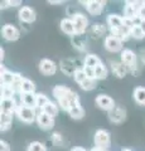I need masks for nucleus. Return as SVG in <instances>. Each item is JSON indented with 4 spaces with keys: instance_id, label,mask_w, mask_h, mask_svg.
Returning a JSON list of instances; mask_svg holds the SVG:
<instances>
[{
    "instance_id": "nucleus-1",
    "label": "nucleus",
    "mask_w": 145,
    "mask_h": 151,
    "mask_svg": "<svg viewBox=\"0 0 145 151\" xmlns=\"http://www.w3.org/2000/svg\"><path fill=\"white\" fill-rule=\"evenodd\" d=\"M53 96L57 100L58 106L66 112H68L73 106L79 103L78 94L73 92L72 89H69L67 86H62V84H58L53 88Z\"/></svg>"
},
{
    "instance_id": "nucleus-2",
    "label": "nucleus",
    "mask_w": 145,
    "mask_h": 151,
    "mask_svg": "<svg viewBox=\"0 0 145 151\" xmlns=\"http://www.w3.org/2000/svg\"><path fill=\"white\" fill-rule=\"evenodd\" d=\"M121 62L126 65V68L129 69V72H131L134 76H136L139 73L136 54H135L131 49H124L121 52Z\"/></svg>"
},
{
    "instance_id": "nucleus-3",
    "label": "nucleus",
    "mask_w": 145,
    "mask_h": 151,
    "mask_svg": "<svg viewBox=\"0 0 145 151\" xmlns=\"http://www.w3.org/2000/svg\"><path fill=\"white\" fill-rule=\"evenodd\" d=\"M95 147H99L102 151H107L111 145V136L106 130H97L93 136Z\"/></svg>"
},
{
    "instance_id": "nucleus-4",
    "label": "nucleus",
    "mask_w": 145,
    "mask_h": 151,
    "mask_svg": "<svg viewBox=\"0 0 145 151\" xmlns=\"http://www.w3.org/2000/svg\"><path fill=\"white\" fill-rule=\"evenodd\" d=\"M15 115L20 121L25 122V124H32V122H34V120H37V115L38 113H35V108L27 107L20 103L15 111Z\"/></svg>"
},
{
    "instance_id": "nucleus-5",
    "label": "nucleus",
    "mask_w": 145,
    "mask_h": 151,
    "mask_svg": "<svg viewBox=\"0 0 145 151\" xmlns=\"http://www.w3.org/2000/svg\"><path fill=\"white\" fill-rule=\"evenodd\" d=\"M79 3L83 4L86 8V10L93 17L100 15L102 13V10H104L105 5H106L105 1H100V0H90V1H79Z\"/></svg>"
},
{
    "instance_id": "nucleus-6",
    "label": "nucleus",
    "mask_w": 145,
    "mask_h": 151,
    "mask_svg": "<svg viewBox=\"0 0 145 151\" xmlns=\"http://www.w3.org/2000/svg\"><path fill=\"white\" fill-rule=\"evenodd\" d=\"M105 49L111 52V53H116V52H123V42L119 38H116L114 35H106L104 40Z\"/></svg>"
},
{
    "instance_id": "nucleus-7",
    "label": "nucleus",
    "mask_w": 145,
    "mask_h": 151,
    "mask_svg": "<svg viewBox=\"0 0 145 151\" xmlns=\"http://www.w3.org/2000/svg\"><path fill=\"white\" fill-rule=\"evenodd\" d=\"M73 24H74V29H76V35H82L85 30L87 29L88 25V19L83 15L82 13H76L72 18Z\"/></svg>"
},
{
    "instance_id": "nucleus-8",
    "label": "nucleus",
    "mask_w": 145,
    "mask_h": 151,
    "mask_svg": "<svg viewBox=\"0 0 145 151\" xmlns=\"http://www.w3.org/2000/svg\"><path fill=\"white\" fill-rule=\"evenodd\" d=\"M37 124H38V126L40 127L42 130H52L53 126H54V119L53 117H50L49 115H47V113L44 112H38V115H37Z\"/></svg>"
},
{
    "instance_id": "nucleus-9",
    "label": "nucleus",
    "mask_w": 145,
    "mask_h": 151,
    "mask_svg": "<svg viewBox=\"0 0 145 151\" xmlns=\"http://www.w3.org/2000/svg\"><path fill=\"white\" fill-rule=\"evenodd\" d=\"M95 103H96V106L101 108V110H104V111H111L112 108L115 107V102L114 100L110 97V96H107V94H99L96 98H95Z\"/></svg>"
},
{
    "instance_id": "nucleus-10",
    "label": "nucleus",
    "mask_w": 145,
    "mask_h": 151,
    "mask_svg": "<svg viewBox=\"0 0 145 151\" xmlns=\"http://www.w3.org/2000/svg\"><path fill=\"white\" fill-rule=\"evenodd\" d=\"M107 116H109V120L114 124H121L126 119V110L123 107L115 106L111 111L107 112Z\"/></svg>"
},
{
    "instance_id": "nucleus-11",
    "label": "nucleus",
    "mask_w": 145,
    "mask_h": 151,
    "mask_svg": "<svg viewBox=\"0 0 145 151\" xmlns=\"http://www.w3.org/2000/svg\"><path fill=\"white\" fill-rule=\"evenodd\" d=\"M139 4L138 1H126L124 6V18L125 19H133L136 20L138 18V10H139Z\"/></svg>"
},
{
    "instance_id": "nucleus-12",
    "label": "nucleus",
    "mask_w": 145,
    "mask_h": 151,
    "mask_svg": "<svg viewBox=\"0 0 145 151\" xmlns=\"http://www.w3.org/2000/svg\"><path fill=\"white\" fill-rule=\"evenodd\" d=\"M59 68L61 70H62V73L63 74H66V76H74V73L77 72V69L78 67L76 65V62L72 59H69V58H66V59H62L59 62Z\"/></svg>"
},
{
    "instance_id": "nucleus-13",
    "label": "nucleus",
    "mask_w": 145,
    "mask_h": 151,
    "mask_svg": "<svg viewBox=\"0 0 145 151\" xmlns=\"http://www.w3.org/2000/svg\"><path fill=\"white\" fill-rule=\"evenodd\" d=\"M39 70H40V73L44 76H53L57 72V65H56L53 60L44 58L39 62Z\"/></svg>"
},
{
    "instance_id": "nucleus-14",
    "label": "nucleus",
    "mask_w": 145,
    "mask_h": 151,
    "mask_svg": "<svg viewBox=\"0 0 145 151\" xmlns=\"http://www.w3.org/2000/svg\"><path fill=\"white\" fill-rule=\"evenodd\" d=\"M18 15H19L20 22L28 23V24H30V23H33L35 20V12H34V9H32L30 6H27V5L22 6L19 9Z\"/></svg>"
},
{
    "instance_id": "nucleus-15",
    "label": "nucleus",
    "mask_w": 145,
    "mask_h": 151,
    "mask_svg": "<svg viewBox=\"0 0 145 151\" xmlns=\"http://www.w3.org/2000/svg\"><path fill=\"white\" fill-rule=\"evenodd\" d=\"M1 34L4 37V39L8 40V42H14L17 39H19V30L17 29L14 25L12 24H5L3 27V30H1Z\"/></svg>"
},
{
    "instance_id": "nucleus-16",
    "label": "nucleus",
    "mask_w": 145,
    "mask_h": 151,
    "mask_svg": "<svg viewBox=\"0 0 145 151\" xmlns=\"http://www.w3.org/2000/svg\"><path fill=\"white\" fill-rule=\"evenodd\" d=\"M106 23L110 29H120L124 27V18L118 14H109L106 18Z\"/></svg>"
},
{
    "instance_id": "nucleus-17",
    "label": "nucleus",
    "mask_w": 145,
    "mask_h": 151,
    "mask_svg": "<svg viewBox=\"0 0 145 151\" xmlns=\"http://www.w3.org/2000/svg\"><path fill=\"white\" fill-rule=\"evenodd\" d=\"M18 103L15 102L14 98H1L0 102V107H1V112H8V113H15L18 108Z\"/></svg>"
},
{
    "instance_id": "nucleus-18",
    "label": "nucleus",
    "mask_w": 145,
    "mask_h": 151,
    "mask_svg": "<svg viewBox=\"0 0 145 151\" xmlns=\"http://www.w3.org/2000/svg\"><path fill=\"white\" fill-rule=\"evenodd\" d=\"M111 70L112 73H114L118 78H124L126 73L129 72V69L126 68V65L123 63V62H116V60H114V62H111Z\"/></svg>"
},
{
    "instance_id": "nucleus-19",
    "label": "nucleus",
    "mask_w": 145,
    "mask_h": 151,
    "mask_svg": "<svg viewBox=\"0 0 145 151\" xmlns=\"http://www.w3.org/2000/svg\"><path fill=\"white\" fill-rule=\"evenodd\" d=\"M61 30L67 35H72V37L76 35V29H74V24H73L72 19H69V18L62 19L61 20Z\"/></svg>"
},
{
    "instance_id": "nucleus-20",
    "label": "nucleus",
    "mask_w": 145,
    "mask_h": 151,
    "mask_svg": "<svg viewBox=\"0 0 145 151\" xmlns=\"http://www.w3.org/2000/svg\"><path fill=\"white\" fill-rule=\"evenodd\" d=\"M20 102L27 107L37 108V93H22Z\"/></svg>"
},
{
    "instance_id": "nucleus-21",
    "label": "nucleus",
    "mask_w": 145,
    "mask_h": 151,
    "mask_svg": "<svg viewBox=\"0 0 145 151\" xmlns=\"http://www.w3.org/2000/svg\"><path fill=\"white\" fill-rule=\"evenodd\" d=\"M13 115L14 113H8V112L0 113V129H1V131H6L10 129L12 121H13Z\"/></svg>"
},
{
    "instance_id": "nucleus-22",
    "label": "nucleus",
    "mask_w": 145,
    "mask_h": 151,
    "mask_svg": "<svg viewBox=\"0 0 145 151\" xmlns=\"http://www.w3.org/2000/svg\"><path fill=\"white\" fill-rule=\"evenodd\" d=\"M110 32H111V35L119 38L123 43L130 38V29L129 28H126L125 25L123 28H120V29H110Z\"/></svg>"
},
{
    "instance_id": "nucleus-23",
    "label": "nucleus",
    "mask_w": 145,
    "mask_h": 151,
    "mask_svg": "<svg viewBox=\"0 0 145 151\" xmlns=\"http://www.w3.org/2000/svg\"><path fill=\"white\" fill-rule=\"evenodd\" d=\"M1 86H12L14 82V77H15V73H12L10 70L5 69L1 65Z\"/></svg>"
},
{
    "instance_id": "nucleus-24",
    "label": "nucleus",
    "mask_w": 145,
    "mask_h": 151,
    "mask_svg": "<svg viewBox=\"0 0 145 151\" xmlns=\"http://www.w3.org/2000/svg\"><path fill=\"white\" fill-rule=\"evenodd\" d=\"M91 35L95 38H101L106 34V27L102 23H95L91 25Z\"/></svg>"
},
{
    "instance_id": "nucleus-25",
    "label": "nucleus",
    "mask_w": 145,
    "mask_h": 151,
    "mask_svg": "<svg viewBox=\"0 0 145 151\" xmlns=\"http://www.w3.org/2000/svg\"><path fill=\"white\" fill-rule=\"evenodd\" d=\"M133 97L140 106H145V87H136L134 89Z\"/></svg>"
},
{
    "instance_id": "nucleus-26",
    "label": "nucleus",
    "mask_w": 145,
    "mask_h": 151,
    "mask_svg": "<svg viewBox=\"0 0 145 151\" xmlns=\"http://www.w3.org/2000/svg\"><path fill=\"white\" fill-rule=\"evenodd\" d=\"M68 115L72 117L73 120H81L83 116H85V110L82 108L81 103H77L76 106H73L71 110L68 111Z\"/></svg>"
},
{
    "instance_id": "nucleus-27",
    "label": "nucleus",
    "mask_w": 145,
    "mask_h": 151,
    "mask_svg": "<svg viewBox=\"0 0 145 151\" xmlns=\"http://www.w3.org/2000/svg\"><path fill=\"white\" fill-rule=\"evenodd\" d=\"M100 63H102V62L96 54H87L86 58H85V62H83V65L91 67V68H96Z\"/></svg>"
},
{
    "instance_id": "nucleus-28",
    "label": "nucleus",
    "mask_w": 145,
    "mask_h": 151,
    "mask_svg": "<svg viewBox=\"0 0 145 151\" xmlns=\"http://www.w3.org/2000/svg\"><path fill=\"white\" fill-rule=\"evenodd\" d=\"M40 111L44 112V113H47V115H49L50 117H53V119H54V116L58 115V106L50 101V102L47 103V105H45L43 108H42Z\"/></svg>"
},
{
    "instance_id": "nucleus-29",
    "label": "nucleus",
    "mask_w": 145,
    "mask_h": 151,
    "mask_svg": "<svg viewBox=\"0 0 145 151\" xmlns=\"http://www.w3.org/2000/svg\"><path fill=\"white\" fill-rule=\"evenodd\" d=\"M22 93H35V84L30 79L24 78L22 83Z\"/></svg>"
},
{
    "instance_id": "nucleus-30",
    "label": "nucleus",
    "mask_w": 145,
    "mask_h": 151,
    "mask_svg": "<svg viewBox=\"0 0 145 151\" xmlns=\"http://www.w3.org/2000/svg\"><path fill=\"white\" fill-rule=\"evenodd\" d=\"M107 73H109V70H107L106 65L104 63H100L95 68V78H96V81L97 79H105L107 77Z\"/></svg>"
},
{
    "instance_id": "nucleus-31",
    "label": "nucleus",
    "mask_w": 145,
    "mask_h": 151,
    "mask_svg": "<svg viewBox=\"0 0 145 151\" xmlns=\"http://www.w3.org/2000/svg\"><path fill=\"white\" fill-rule=\"evenodd\" d=\"M23 79H24V77H23L22 74L15 73L14 82L12 84V88L14 89V92H15V93H20L22 94V83H23Z\"/></svg>"
},
{
    "instance_id": "nucleus-32",
    "label": "nucleus",
    "mask_w": 145,
    "mask_h": 151,
    "mask_svg": "<svg viewBox=\"0 0 145 151\" xmlns=\"http://www.w3.org/2000/svg\"><path fill=\"white\" fill-rule=\"evenodd\" d=\"M130 37H133L134 39H138V40L143 39V38L145 37L144 32H143V29H141V27H140V24L134 25L131 29H130Z\"/></svg>"
},
{
    "instance_id": "nucleus-33",
    "label": "nucleus",
    "mask_w": 145,
    "mask_h": 151,
    "mask_svg": "<svg viewBox=\"0 0 145 151\" xmlns=\"http://www.w3.org/2000/svg\"><path fill=\"white\" fill-rule=\"evenodd\" d=\"M83 91H92V89L96 88V79H91V78H87L86 81H83L81 84H79Z\"/></svg>"
},
{
    "instance_id": "nucleus-34",
    "label": "nucleus",
    "mask_w": 145,
    "mask_h": 151,
    "mask_svg": "<svg viewBox=\"0 0 145 151\" xmlns=\"http://www.w3.org/2000/svg\"><path fill=\"white\" fill-rule=\"evenodd\" d=\"M48 102H50L49 101V98L45 96V94H43V93H37V108H43L47 103Z\"/></svg>"
},
{
    "instance_id": "nucleus-35",
    "label": "nucleus",
    "mask_w": 145,
    "mask_h": 151,
    "mask_svg": "<svg viewBox=\"0 0 145 151\" xmlns=\"http://www.w3.org/2000/svg\"><path fill=\"white\" fill-rule=\"evenodd\" d=\"M15 92L12 86H1V98H14Z\"/></svg>"
},
{
    "instance_id": "nucleus-36",
    "label": "nucleus",
    "mask_w": 145,
    "mask_h": 151,
    "mask_svg": "<svg viewBox=\"0 0 145 151\" xmlns=\"http://www.w3.org/2000/svg\"><path fill=\"white\" fill-rule=\"evenodd\" d=\"M27 151H47V149L43 144L39 142V141H33V142L29 144Z\"/></svg>"
},
{
    "instance_id": "nucleus-37",
    "label": "nucleus",
    "mask_w": 145,
    "mask_h": 151,
    "mask_svg": "<svg viewBox=\"0 0 145 151\" xmlns=\"http://www.w3.org/2000/svg\"><path fill=\"white\" fill-rule=\"evenodd\" d=\"M50 139H52V142L56 146H58V147H62L63 144H64V139H63V136L61 135L59 132H53L52 136H50Z\"/></svg>"
},
{
    "instance_id": "nucleus-38",
    "label": "nucleus",
    "mask_w": 145,
    "mask_h": 151,
    "mask_svg": "<svg viewBox=\"0 0 145 151\" xmlns=\"http://www.w3.org/2000/svg\"><path fill=\"white\" fill-rule=\"evenodd\" d=\"M73 79L76 81V83H78V84H81L83 81H86L87 79V76H86V73L83 72V68H78L77 69V72L74 73V76H73Z\"/></svg>"
},
{
    "instance_id": "nucleus-39",
    "label": "nucleus",
    "mask_w": 145,
    "mask_h": 151,
    "mask_svg": "<svg viewBox=\"0 0 145 151\" xmlns=\"http://www.w3.org/2000/svg\"><path fill=\"white\" fill-rule=\"evenodd\" d=\"M138 18L140 22H144L145 20V3H141L139 6V10H138Z\"/></svg>"
},
{
    "instance_id": "nucleus-40",
    "label": "nucleus",
    "mask_w": 145,
    "mask_h": 151,
    "mask_svg": "<svg viewBox=\"0 0 145 151\" xmlns=\"http://www.w3.org/2000/svg\"><path fill=\"white\" fill-rule=\"evenodd\" d=\"M83 72L86 73L87 78L96 79L95 78V68H91V67H86V65H83Z\"/></svg>"
},
{
    "instance_id": "nucleus-41",
    "label": "nucleus",
    "mask_w": 145,
    "mask_h": 151,
    "mask_svg": "<svg viewBox=\"0 0 145 151\" xmlns=\"http://www.w3.org/2000/svg\"><path fill=\"white\" fill-rule=\"evenodd\" d=\"M0 151H10V146L6 141H0Z\"/></svg>"
},
{
    "instance_id": "nucleus-42",
    "label": "nucleus",
    "mask_w": 145,
    "mask_h": 151,
    "mask_svg": "<svg viewBox=\"0 0 145 151\" xmlns=\"http://www.w3.org/2000/svg\"><path fill=\"white\" fill-rule=\"evenodd\" d=\"M0 6H1V9H6L9 6H12L10 0H4V1H1V3H0Z\"/></svg>"
},
{
    "instance_id": "nucleus-43",
    "label": "nucleus",
    "mask_w": 145,
    "mask_h": 151,
    "mask_svg": "<svg viewBox=\"0 0 145 151\" xmlns=\"http://www.w3.org/2000/svg\"><path fill=\"white\" fill-rule=\"evenodd\" d=\"M140 58H141L143 63L145 64V49H141V52H140Z\"/></svg>"
},
{
    "instance_id": "nucleus-44",
    "label": "nucleus",
    "mask_w": 145,
    "mask_h": 151,
    "mask_svg": "<svg viewBox=\"0 0 145 151\" xmlns=\"http://www.w3.org/2000/svg\"><path fill=\"white\" fill-rule=\"evenodd\" d=\"M10 3H12V6H18V5L22 4V1H19V0H18V1H13V0H10Z\"/></svg>"
},
{
    "instance_id": "nucleus-45",
    "label": "nucleus",
    "mask_w": 145,
    "mask_h": 151,
    "mask_svg": "<svg viewBox=\"0 0 145 151\" xmlns=\"http://www.w3.org/2000/svg\"><path fill=\"white\" fill-rule=\"evenodd\" d=\"M71 151H87V150L83 147H73V149H71Z\"/></svg>"
},
{
    "instance_id": "nucleus-46",
    "label": "nucleus",
    "mask_w": 145,
    "mask_h": 151,
    "mask_svg": "<svg viewBox=\"0 0 145 151\" xmlns=\"http://www.w3.org/2000/svg\"><path fill=\"white\" fill-rule=\"evenodd\" d=\"M140 27H141V29H143L144 34H145V20L144 22H140Z\"/></svg>"
},
{
    "instance_id": "nucleus-47",
    "label": "nucleus",
    "mask_w": 145,
    "mask_h": 151,
    "mask_svg": "<svg viewBox=\"0 0 145 151\" xmlns=\"http://www.w3.org/2000/svg\"><path fill=\"white\" fill-rule=\"evenodd\" d=\"M49 4H62L63 1H62V0H58V1H52V0H50V1H48Z\"/></svg>"
},
{
    "instance_id": "nucleus-48",
    "label": "nucleus",
    "mask_w": 145,
    "mask_h": 151,
    "mask_svg": "<svg viewBox=\"0 0 145 151\" xmlns=\"http://www.w3.org/2000/svg\"><path fill=\"white\" fill-rule=\"evenodd\" d=\"M0 53H1V60L4 59V53H5V52H4V49L1 48V49H0Z\"/></svg>"
},
{
    "instance_id": "nucleus-49",
    "label": "nucleus",
    "mask_w": 145,
    "mask_h": 151,
    "mask_svg": "<svg viewBox=\"0 0 145 151\" xmlns=\"http://www.w3.org/2000/svg\"><path fill=\"white\" fill-rule=\"evenodd\" d=\"M90 151H102L101 149H99V147H92Z\"/></svg>"
},
{
    "instance_id": "nucleus-50",
    "label": "nucleus",
    "mask_w": 145,
    "mask_h": 151,
    "mask_svg": "<svg viewBox=\"0 0 145 151\" xmlns=\"http://www.w3.org/2000/svg\"><path fill=\"white\" fill-rule=\"evenodd\" d=\"M121 151H133V150H130V149H124V150H121Z\"/></svg>"
},
{
    "instance_id": "nucleus-51",
    "label": "nucleus",
    "mask_w": 145,
    "mask_h": 151,
    "mask_svg": "<svg viewBox=\"0 0 145 151\" xmlns=\"http://www.w3.org/2000/svg\"><path fill=\"white\" fill-rule=\"evenodd\" d=\"M107 151H109V150H107Z\"/></svg>"
}]
</instances>
